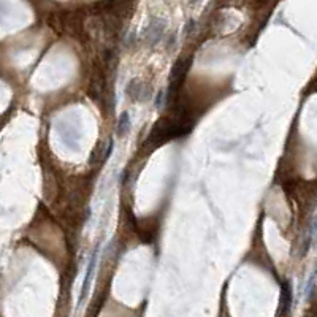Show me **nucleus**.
<instances>
[{
	"instance_id": "1",
	"label": "nucleus",
	"mask_w": 317,
	"mask_h": 317,
	"mask_svg": "<svg viewBox=\"0 0 317 317\" xmlns=\"http://www.w3.org/2000/svg\"><path fill=\"white\" fill-rule=\"evenodd\" d=\"M95 263H97V249L94 251V254L91 257V260H89V265H87V271H86V278H84V289H83V294H86L87 289H89V281H91V276L94 273V268H95Z\"/></svg>"
},
{
	"instance_id": "2",
	"label": "nucleus",
	"mask_w": 317,
	"mask_h": 317,
	"mask_svg": "<svg viewBox=\"0 0 317 317\" xmlns=\"http://www.w3.org/2000/svg\"><path fill=\"white\" fill-rule=\"evenodd\" d=\"M118 130H119V135L121 136L126 135L128 130H130V116H128V113H123V116L119 118Z\"/></svg>"
}]
</instances>
